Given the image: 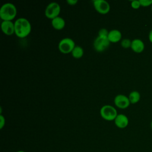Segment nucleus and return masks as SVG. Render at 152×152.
Masks as SVG:
<instances>
[{
  "label": "nucleus",
  "instance_id": "f257e3e1",
  "mask_svg": "<svg viewBox=\"0 0 152 152\" xmlns=\"http://www.w3.org/2000/svg\"><path fill=\"white\" fill-rule=\"evenodd\" d=\"M15 34L20 38L27 37L31 32V26L30 21L25 18H17L14 22Z\"/></svg>",
  "mask_w": 152,
  "mask_h": 152
},
{
  "label": "nucleus",
  "instance_id": "f03ea898",
  "mask_svg": "<svg viewBox=\"0 0 152 152\" xmlns=\"http://www.w3.org/2000/svg\"><path fill=\"white\" fill-rule=\"evenodd\" d=\"M17 15V8L14 4L8 2L0 8V18L2 21H12Z\"/></svg>",
  "mask_w": 152,
  "mask_h": 152
},
{
  "label": "nucleus",
  "instance_id": "7ed1b4c3",
  "mask_svg": "<svg viewBox=\"0 0 152 152\" xmlns=\"http://www.w3.org/2000/svg\"><path fill=\"white\" fill-rule=\"evenodd\" d=\"M100 114L103 119L107 121H114L118 115L116 109L109 104L103 106L100 110Z\"/></svg>",
  "mask_w": 152,
  "mask_h": 152
},
{
  "label": "nucleus",
  "instance_id": "20e7f679",
  "mask_svg": "<svg viewBox=\"0 0 152 152\" xmlns=\"http://www.w3.org/2000/svg\"><path fill=\"white\" fill-rule=\"evenodd\" d=\"M75 46V43L72 39L69 37H65L59 42L58 49L61 53L68 54L71 53Z\"/></svg>",
  "mask_w": 152,
  "mask_h": 152
},
{
  "label": "nucleus",
  "instance_id": "39448f33",
  "mask_svg": "<svg viewBox=\"0 0 152 152\" xmlns=\"http://www.w3.org/2000/svg\"><path fill=\"white\" fill-rule=\"evenodd\" d=\"M61 12V7L59 4L56 2L49 3L45 11V16L49 19H53L59 16Z\"/></svg>",
  "mask_w": 152,
  "mask_h": 152
},
{
  "label": "nucleus",
  "instance_id": "423d86ee",
  "mask_svg": "<svg viewBox=\"0 0 152 152\" xmlns=\"http://www.w3.org/2000/svg\"><path fill=\"white\" fill-rule=\"evenodd\" d=\"M110 42L107 37L97 36V37L94 40L93 47L96 51L102 52L107 49L110 45Z\"/></svg>",
  "mask_w": 152,
  "mask_h": 152
},
{
  "label": "nucleus",
  "instance_id": "0eeeda50",
  "mask_svg": "<svg viewBox=\"0 0 152 152\" xmlns=\"http://www.w3.org/2000/svg\"><path fill=\"white\" fill-rule=\"evenodd\" d=\"M93 6L96 11L102 14H106L108 13L110 10V4L104 0L94 1Z\"/></svg>",
  "mask_w": 152,
  "mask_h": 152
},
{
  "label": "nucleus",
  "instance_id": "6e6552de",
  "mask_svg": "<svg viewBox=\"0 0 152 152\" xmlns=\"http://www.w3.org/2000/svg\"><path fill=\"white\" fill-rule=\"evenodd\" d=\"M113 101L115 106L120 109H126L131 103L128 97L122 94L116 95Z\"/></svg>",
  "mask_w": 152,
  "mask_h": 152
},
{
  "label": "nucleus",
  "instance_id": "1a4fd4ad",
  "mask_svg": "<svg viewBox=\"0 0 152 152\" xmlns=\"http://www.w3.org/2000/svg\"><path fill=\"white\" fill-rule=\"evenodd\" d=\"M1 29L5 34L8 36L12 35L15 33L14 23L12 21H2L1 23Z\"/></svg>",
  "mask_w": 152,
  "mask_h": 152
},
{
  "label": "nucleus",
  "instance_id": "9d476101",
  "mask_svg": "<svg viewBox=\"0 0 152 152\" xmlns=\"http://www.w3.org/2000/svg\"><path fill=\"white\" fill-rule=\"evenodd\" d=\"M115 125L119 128H126L129 124V119L128 117L122 113L118 114L117 116L114 120Z\"/></svg>",
  "mask_w": 152,
  "mask_h": 152
},
{
  "label": "nucleus",
  "instance_id": "9b49d317",
  "mask_svg": "<svg viewBox=\"0 0 152 152\" xmlns=\"http://www.w3.org/2000/svg\"><path fill=\"white\" fill-rule=\"evenodd\" d=\"M145 48L144 42L140 39H135L132 40L131 43V49L135 53L142 52Z\"/></svg>",
  "mask_w": 152,
  "mask_h": 152
},
{
  "label": "nucleus",
  "instance_id": "f8f14e48",
  "mask_svg": "<svg viewBox=\"0 0 152 152\" xmlns=\"http://www.w3.org/2000/svg\"><path fill=\"white\" fill-rule=\"evenodd\" d=\"M107 38L110 42L116 43L121 39L122 33L117 29H113L109 31Z\"/></svg>",
  "mask_w": 152,
  "mask_h": 152
},
{
  "label": "nucleus",
  "instance_id": "ddd939ff",
  "mask_svg": "<svg viewBox=\"0 0 152 152\" xmlns=\"http://www.w3.org/2000/svg\"><path fill=\"white\" fill-rule=\"evenodd\" d=\"M51 24L55 30H61L64 28L65 26V21L62 17L58 16L52 20Z\"/></svg>",
  "mask_w": 152,
  "mask_h": 152
},
{
  "label": "nucleus",
  "instance_id": "4468645a",
  "mask_svg": "<svg viewBox=\"0 0 152 152\" xmlns=\"http://www.w3.org/2000/svg\"><path fill=\"white\" fill-rule=\"evenodd\" d=\"M140 98H141L140 93L138 91L135 90L131 91L128 96V99L129 100V102L132 104H135L138 102L140 100Z\"/></svg>",
  "mask_w": 152,
  "mask_h": 152
},
{
  "label": "nucleus",
  "instance_id": "2eb2a0df",
  "mask_svg": "<svg viewBox=\"0 0 152 152\" xmlns=\"http://www.w3.org/2000/svg\"><path fill=\"white\" fill-rule=\"evenodd\" d=\"M71 54L74 58L80 59L83 56L84 50L80 46L76 45L71 52Z\"/></svg>",
  "mask_w": 152,
  "mask_h": 152
},
{
  "label": "nucleus",
  "instance_id": "dca6fc26",
  "mask_svg": "<svg viewBox=\"0 0 152 152\" xmlns=\"http://www.w3.org/2000/svg\"><path fill=\"white\" fill-rule=\"evenodd\" d=\"M131 43H132V41H131V40L126 38V39H124L121 40V45L123 48L128 49V48H131Z\"/></svg>",
  "mask_w": 152,
  "mask_h": 152
},
{
  "label": "nucleus",
  "instance_id": "f3484780",
  "mask_svg": "<svg viewBox=\"0 0 152 152\" xmlns=\"http://www.w3.org/2000/svg\"><path fill=\"white\" fill-rule=\"evenodd\" d=\"M109 34V31L106 28H101L98 32V36H103V37H107Z\"/></svg>",
  "mask_w": 152,
  "mask_h": 152
},
{
  "label": "nucleus",
  "instance_id": "a211bd4d",
  "mask_svg": "<svg viewBox=\"0 0 152 152\" xmlns=\"http://www.w3.org/2000/svg\"><path fill=\"white\" fill-rule=\"evenodd\" d=\"M141 6L148 7L152 5V0H139Z\"/></svg>",
  "mask_w": 152,
  "mask_h": 152
},
{
  "label": "nucleus",
  "instance_id": "6ab92c4d",
  "mask_svg": "<svg viewBox=\"0 0 152 152\" xmlns=\"http://www.w3.org/2000/svg\"><path fill=\"white\" fill-rule=\"evenodd\" d=\"M131 5L132 8H133L134 9H138L141 6V4H140L139 0H134V1H131Z\"/></svg>",
  "mask_w": 152,
  "mask_h": 152
},
{
  "label": "nucleus",
  "instance_id": "aec40b11",
  "mask_svg": "<svg viewBox=\"0 0 152 152\" xmlns=\"http://www.w3.org/2000/svg\"><path fill=\"white\" fill-rule=\"evenodd\" d=\"M5 124V119L2 115H0V129H2Z\"/></svg>",
  "mask_w": 152,
  "mask_h": 152
},
{
  "label": "nucleus",
  "instance_id": "412c9836",
  "mask_svg": "<svg viewBox=\"0 0 152 152\" xmlns=\"http://www.w3.org/2000/svg\"><path fill=\"white\" fill-rule=\"evenodd\" d=\"M66 2L70 5H75L78 2L77 0H67Z\"/></svg>",
  "mask_w": 152,
  "mask_h": 152
},
{
  "label": "nucleus",
  "instance_id": "4be33fe9",
  "mask_svg": "<svg viewBox=\"0 0 152 152\" xmlns=\"http://www.w3.org/2000/svg\"><path fill=\"white\" fill-rule=\"evenodd\" d=\"M148 39H149V40L152 43V29L150 30V31L149 32V34H148Z\"/></svg>",
  "mask_w": 152,
  "mask_h": 152
},
{
  "label": "nucleus",
  "instance_id": "5701e85b",
  "mask_svg": "<svg viewBox=\"0 0 152 152\" xmlns=\"http://www.w3.org/2000/svg\"><path fill=\"white\" fill-rule=\"evenodd\" d=\"M17 152H25V151H22V150H20V151H17Z\"/></svg>",
  "mask_w": 152,
  "mask_h": 152
},
{
  "label": "nucleus",
  "instance_id": "b1692460",
  "mask_svg": "<svg viewBox=\"0 0 152 152\" xmlns=\"http://www.w3.org/2000/svg\"><path fill=\"white\" fill-rule=\"evenodd\" d=\"M151 129H152V121H151Z\"/></svg>",
  "mask_w": 152,
  "mask_h": 152
},
{
  "label": "nucleus",
  "instance_id": "393cba45",
  "mask_svg": "<svg viewBox=\"0 0 152 152\" xmlns=\"http://www.w3.org/2000/svg\"><path fill=\"white\" fill-rule=\"evenodd\" d=\"M151 11H152V5H151Z\"/></svg>",
  "mask_w": 152,
  "mask_h": 152
}]
</instances>
